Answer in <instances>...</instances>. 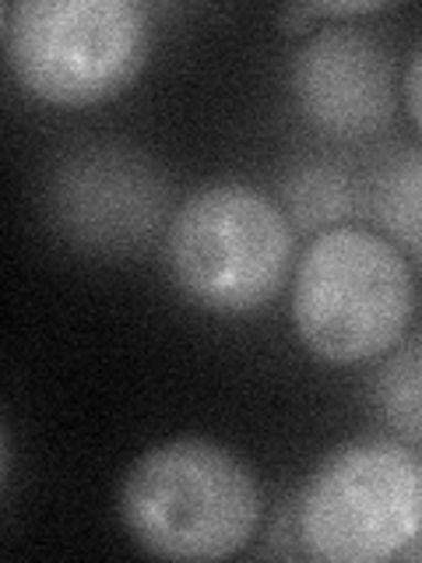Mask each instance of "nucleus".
<instances>
[{
    "label": "nucleus",
    "instance_id": "nucleus-1",
    "mask_svg": "<svg viewBox=\"0 0 422 563\" xmlns=\"http://www.w3.org/2000/svg\"><path fill=\"white\" fill-rule=\"evenodd\" d=\"M120 518L155 556L225 560L257 536L260 486L233 451L180 437L148 448L123 475Z\"/></svg>",
    "mask_w": 422,
    "mask_h": 563
},
{
    "label": "nucleus",
    "instance_id": "nucleus-2",
    "mask_svg": "<svg viewBox=\"0 0 422 563\" xmlns=\"http://www.w3.org/2000/svg\"><path fill=\"white\" fill-rule=\"evenodd\" d=\"M412 307L409 261L369 229H321L299 257L292 321L303 345L327 363H363L395 349Z\"/></svg>",
    "mask_w": 422,
    "mask_h": 563
},
{
    "label": "nucleus",
    "instance_id": "nucleus-3",
    "mask_svg": "<svg viewBox=\"0 0 422 563\" xmlns=\"http://www.w3.org/2000/svg\"><path fill=\"white\" fill-rule=\"evenodd\" d=\"M148 11L131 0H18L4 8L14 78L53 106H96L148 60Z\"/></svg>",
    "mask_w": 422,
    "mask_h": 563
},
{
    "label": "nucleus",
    "instance_id": "nucleus-4",
    "mask_svg": "<svg viewBox=\"0 0 422 563\" xmlns=\"http://www.w3.org/2000/svg\"><path fill=\"white\" fill-rule=\"evenodd\" d=\"M303 550L334 563L401 556L422 536V457L395 440H352L299 493Z\"/></svg>",
    "mask_w": 422,
    "mask_h": 563
},
{
    "label": "nucleus",
    "instance_id": "nucleus-5",
    "mask_svg": "<svg viewBox=\"0 0 422 563\" xmlns=\"http://www.w3.org/2000/svg\"><path fill=\"white\" fill-rule=\"evenodd\" d=\"M169 264L193 303L251 313L271 303L289 275L292 225L254 187H204L169 222Z\"/></svg>",
    "mask_w": 422,
    "mask_h": 563
},
{
    "label": "nucleus",
    "instance_id": "nucleus-6",
    "mask_svg": "<svg viewBox=\"0 0 422 563\" xmlns=\"http://www.w3.org/2000/svg\"><path fill=\"white\" fill-rule=\"evenodd\" d=\"M49 211L64 236L96 251L148 243L166 216V187L127 148H85L53 173Z\"/></svg>",
    "mask_w": 422,
    "mask_h": 563
},
{
    "label": "nucleus",
    "instance_id": "nucleus-7",
    "mask_svg": "<svg viewBox=\"0 0 422 563\" xmlns=\"http://www.w3.org/2000/svg\"><path fill=\"white\" fill-rule=\"evenodd\" d=\"M292 96L331 137H369L395 117V64L377 35L331 25L292 57Z\"/></svg>",
    "mask_w": 422,
    "mask_h": 563
},
{
    "label": "nucleus",
    "instance_id": "nucleus-8",
    "mask_svg": "<svg viewBox=\"0 0 422 563\" xmlns=\"http://www.w3.org/2000/svg\"><path fill=\"white\" fill-rule=\"evenodd\" d=\"M369 208L398 251L422 261V152H401L377 173Z\"/></svg>",
    "mask_w": 422,
    "mask_h": 563
},
{
    "label": "nucleus",
    "instance_id": "nucleus-9",
    "mask_svg": "<svg viewBox=\"0 0 422 563\" xmlns=\"http://www.w3.org/2000/svg\"><path fill=\"white\" fill-rule=\"evenodd\" d=\"M374 398L380 416L404 440L422 444V334L415 342L401 345L380 366V374L374 380Z\"/></svg>",
    "mask_w": 422,
    "mask_h": 563
},
{
    "label": "nucleus",
    "instance_id": "nucleus-10",
    "mask_svg": "<svg viewBox=\"0 0 422 563\" xmlns=\"http://www.w3.org/2000/svg\"><path fill=\"white\" fill-rule=\"evenodd\" d=\"M286 205L292 222L307 229H334L352 216V184L338 166H303L286 180Z\"/></svg>",
    "mask_w": 422,
    "mask_h": 563
},
{
    "label": "nucleus",
    "instance_id": "nucleus-11",
    "mask_svg": "<svg viewBox=\"0 0 422 563\" xmlns=\"http://www.w3.org/2000/svg\"><path fill=\"white\" fill-rule=\"evenodd\" d=\"M404 102H409L415 128L422 131V46L412 53L409 70H404Z\"/></svg>",
    "mask_w": 422,
    "mask_h": 563
},
{
    "label": "nucleus",
    "instance_id": "nucleus-12",
    "mask_svg": "<svg viewBox=\"0 0 422 563\" xmlns=\"http://www.w3.org/2000/svg\"><path fill=\"white\" fill-rule=\"evenodd\" d=\"M310 18L316 14H331V18H348V14H369V11H384L387 4H377V0H356V4H303Z\"/></svg>",
    "mask_w": 422,
    "mask_h": 563
}]
</instances>
